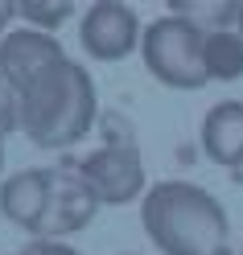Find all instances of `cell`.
Masks as SVG:
<instances>
[{"instance_id": "1", "label": "cell", "mask_w": 243, "mask_h": 255, "mask_svg": "<svg viewBox=\"0 0 243 255\" xmlns=\"http://www.w3.org/2000/svg\"><path fill=\"white\" fill-rule=\"evenodd\" d=\"M140 227L161 255H231V218L210 189L157 181L140 198Z\"/></svg>"}, {"instance_id": "2", "label": "cell", "mask_w": 243, "mask_h": 255, "mask_svg": "<svg viewBox=\"0 0 243 255\" xmlns=\"http://www.w3.org/2000/svg\"><path fill=\"white\" fill-rule=\"evenodd\" d=\"M99 120V91L87 66L58 58L21 91V136L37 148H70Z\"/></svg>"}, {"instance_id": "3", "label": "cell", "mask_w": 243, "mask_h": 255, "mask_svg": "<svg viewBox=\"0 0 243 255\" xmlns=\"http://www.w3.org/2000/svg\"><path fill=\"white\" fill-rule=\"evenodd\" d=\"M202 41H206L202 25L177 17V12L157 17L153 25H144V33H140L144 70L169 91H202L210 83L206 62H202Z\"/></svg>"}, {"instance_id": "4", "label": "cell", "mask_w": 243, "mask_h": 255, "mask_svg": "<svg viewBox=\"0 0 243 255\" xmlns=\"http://www.w3.org/2000/svg\"><path fill=\"white\" fill-rule=\"evenodd\" d=\"M78 173L91 181V189L99 194L103 206H128V202H140L144 189H149V177H144V161H140V148L136 140H124V144H107L87 152L78 161Z\"/></svg>"}, {"instance_id": "5", "label": "cell", "mask_w": 243, "mask_h": 255, "mask_svg": "<svg viewBox=\"0 0 243 255\" xmlns=\"http://www.w3.org/2000/svg\"><path fill=\"white\" fill-rule=\"evenodd\" d=\"M140 33L144 25L124 0H95L78 21V45L91 62H124L132 50H140Z\"/></svg>"}, {"instance_id": "6", "label": "cell", "mask_w": 243, "mask_h": 255, "mask_svg": "<svg viewBox=\"0 0 243 255\" xmlns=\"http://www.w3.org/2000/svg\"><path fill=\"white\" fill-rule=\"evenodd\" d=\"M99 194L91 189V181L78 173V161H66L54 169V198H50V210H45L41 222V235L37 239H66L74 231H83L95 222L99 214Z\"/></svg>"}, {"instance_id": "7", "label": "cell", "mask_w": 243, "mask_h": 255, "mask_svg": "<svg viewBox=\"0 0 243 255\" xmlns=\"http://www.w3.org/2000/svg\"><path fill=\"white\" fill-rule=\"evenodd\" d=\"M50 198H54V169H21L0 181V214L29 239L41 235Z\"/></svg>"}, {"instance_id": "8", "label": "cell", "mask_w": 243, "mask_h": 255, "mask_svg": "<svg viewBox=\"0 0 243 255\" xmlns=\"http://www.w3.org/2000/svg\"><path fill=\"white\" fill-rule=\"evenodd\" d=\"M58 58H66V50H62V41L50 29L21 25V29H8V33L0 37V62H4V70L12 74V83L21 91L33 83L45 66H54Z\"/></svg>"}, {"instance_id": "9", "label": "cell", "mask_w": 243, "mask_h": 255, "mask_svg": "<svg viewBox=\"0 0 243 255\" xmlns=\"http://www.w3.org/2000/svg\"><path fill=\"white\" fill-rule=\"evenodd\" d=\"M202 152L210 165L231 173L243 161V99H223L202 120Z\"/></svg>"}, {"instance_id": "10", "label": "cell", "mask_w": 243, "mask_h": 255, "mask_svg": "<svg viewBox=\"0 0 243 255\" xmlns=\"http://www.w3.org/2000/svg\"><path fill=\"white\" fill-rule=\"evenodd\" d=\"M202 62L210 83H235L243 78V33L239 29H206Z\"/></svg>"}, {"instance_id": "11", "label": "cell", "mask_w": 243, "mask_h": 255, "mask_svg": "<svg viewBox=\"0 0 243 255\" xmlns=\"http://www.w3.org/2000/svg\"><path fill=\"white\" fill-rule=\"evenodd\" d=\"M165 4H169V12L202 25V29H235L243 0H165Z\"/></svg>"}, {"instance_id": "12", "label": "cell", "mask_w": 243, "mask_h": 255, "mask_svg": "<svg viewBox=\"0 0 243 255\" xmlns=\"http://www.w3.org/2000/svg\"><path fill=\"white\" fill-rule=\"evenodd\" d=\"M70 17H74V0H21V21L33 29L58 33Z\"/></svg>"}, {"instance_id": "13", "label": "cell", "mask_w": 243, "mask_h": 255, "mask_svg": "<svg viewBox=\"0 0 243 255\" xmlns=\"http://www.w3.org/2000/svg\"><path fill=\"white\" fill-rule=\"evenodd\" d=\"M0 132L4 136L21 132V87L12 83V74L4 70V62H0Z\"/></svg>"}, {"instance_id": "14", "label": "cell", "mask_w": 243, "mask_h": 255, "mask_svg": "<svg viewBox=\"0 0 243 255\" xmlns=\"http://www.w3.org/2000/svg\"><path fill=\"white\" fill-rule=\"evenodd\" d=\"M8 255H78L66 239H29L21 251H8Z\"/></svg>"}, {"instance_id": "15", "label": "cell", "mask_w": 243, "mask_h": 255, "mask_svg": "<svg viewBox=\"0 0 243 255\" xmlns=\"http://www.w3.org/2000/svg\"><path fill=\"white\" fill-rule=\"evenodd\" d=\"M21 17V0H0V37L12 29V21Z\"/></svg>"}, {"instance_id": "16", "label": "cell", "mask_w": 243, "mask_h": 255, "mask_svg": "<svg viewBox=\"0 0 243 255\" xmlns=\"http://www.w3.org/2000/svg\"><path fill=\"white\" fill-rule=\"evenodd\" d=\"M231 181H235V185H243V161H239V165L231 169Z\"/></svg>"}, {"instance_id": "17", "label": "cell", "mask_w": 243, "mask_h": 255, "mask_svg": "<svg viewBox=\"0 0 243 255\" xmlns=\"http://www.w3.org/2000/svg\"><path fill=\"white\" fill-rule=\"evenodd\" d=\"M0 169H4V132H0Z\"/></svg>"}, {"instance_id": "18", "label": "cell", "mask_w": 243, "mask_h": 255, "mask_svg": "<svg viewBox=\"0 0 243 255\" xmlns=\"http://www.w3.org/2000/svg\"><path fill=\"white\" fill-rule=\"evenodd\" d=\"M235 29H239V33H243V4H239V21H235Z\"/></svg>"}, {"instance_id": "19", "label": "cell", "mask_w": 243, "mask_h": 255, "mask_svg": "<svg viewBox=\"0 0 243 255\" xmlns=\"http://www.w3.org/2000/svg\"><path fill=\"white\" fill-rule=\"evenodd\" d=\"M239 255H243V243H239Z\"/></svg>"}]
</instances>
